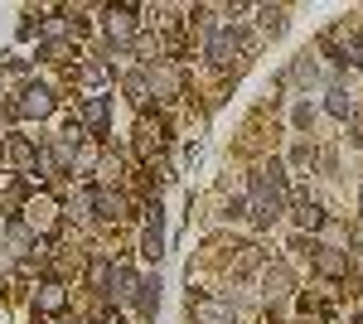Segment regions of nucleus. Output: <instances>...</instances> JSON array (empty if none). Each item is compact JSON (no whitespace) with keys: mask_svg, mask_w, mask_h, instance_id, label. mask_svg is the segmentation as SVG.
<instances>
[{"mask_svg":"<svg viewBox=\"0 0 363 324\" xmlns=\"http://www.w3.org/2000/svg\"><path fill=\"white\" fill-rule=\"evenodd\" d=\"M63 305H68L63 285H44V290H39V310H44V314H63Z\"/></svg>","mask_w":363,"mask_h":324,"instance_id":"5","label":"nucleus"},{"mask_svg":"<svg viewBox=\"0 0 363 324\" xmlns=\"http://www.w3.org/2000/svg\"><path fill=\"white\" fill-rule=\"evenodd\" d=\"M262 20H267V30H271V34H281V30H286V15H281V10H262Z\"/></svg>","mask_w":363,"mask_h":324,"instance_id":"15","label":"nucleus"},{"mask_svg":"<svg viewBox=\"0 0 363 324\" xmlns=\"http://www.w3.org/2000/svg\"><path fill=\"white\" fill-rule=\"evenodd\" d=\"M83 117H87V126H92L97 136H107V102H87Z\"/></svg>","mask_w":363,"mask_h":324,"instance_id":"8","label":"nucleus"},{"mask_svg":"<svg viewBox=\"0 0 363 324\" xmlns=\"http://www.w3.org/2000/svg\"><path fill=\"white\" fill-rule=\"evenodd\" d=\"M324 107H329V117H349V97H344V92H329Z\"/></svg>","mask_w":363,"mask_h":324,"instance_id":"14","label":"nucleus"},{"mask_svg":"<svg viewBox=\"0 0 363 324\" xmlns=\"http://www.w3.org/2000/svg\"><path fill=\"white\" fill-rule=\"evenodd\" d=\"M141 252H145L150 261H160V252H165V218H160V203L150 208V223H145V237H141Z\"/></svg>","mask_w":363,"mask_h":324,"instance_id":"1","label":"nucleus"},{"mask_svg":"<svg viewBox=\"0 0 363 324\" xmlns=\"http://www.w3.org/2000/svg\"><path fill=\"white\" fill-rule=\"evenodd\" d=\"M295 218H300V227H320V223H324V213H320L315 203H300V208H295Z\"/></svg>","mask_w":363,"mask_h":324,"instance_id":"11","label":"nucleus"},{"mask_svg":"<svg viewBox=\"0 0 363 324\" xmlns=\"http://www.w3.org/2000/svg\"><path fill=\"white\" fill-rule=\"evenodd\" d=\"M155 310H160V281H145V285H141V314L150 319Z\"/></svg>","mask_w":363,"mask_h":324,"instance_id":"9","label":"nucleus"},{"mask_svg":"<svg viewBox=\"0 0 363 324\" xmlns=\"http://www.w3.org/2000/svg\"><path fill=\"white\" fill-rule=\"evenodd\" d=\"M199 324H228V314L218 305H199Z\"/></svg>","mask_w":363,"mask_h":324,"instance_id":"12","label":"nucleus"},{"mask_svg":"<svg viewBox=\"0 0 363 324\" xmlns=\"http://www.w3.org/2000/svg\"><path fill=\"white\" fill-rule=\"evenodd\" d=\"M87 83H107V68L102 63H87Z\"/></svg>","mask_w":363,"mask_h":324,"instance_id":"16","label":"nucleus"},{"mask_svg":"<svg viewBox=\"0 0 363 324\" xmlns=\"http://www.w3.org/2000/svg\"><path fill=\"white\" fill-rule=\"evenodd\" d=\"M15 112H20V117H49V112H54V92H49V88H30Z\"/></svg>","mask_w":363,"mask_h":324,"instance_id":"2","label":"nucleus"},{"mask_svg":"<svg viewBox=\"0 0 363 324\" xmlns=\"http://www.w3.org/2000/svg\"><path fill=\"white\" fill-rule=\"evenodd\" d=\"M30 227H34V232H49V227H54V203H49V199H34V203H30Z\"/></svg>","mask_w":363,"mask_h":324,"instance_id":"3","label":"nucleus"},{"mask_svg":"<svg viewBox=\"0 0 363 324\" xmlns=\"http://www.w3.org/2000/svg\"><path fill=\"white\" fill-rule=\"evenodd\" d=\"M233 49H238V39H233V34H214V39H209V59H214V63H228V54H233Z\"/></svg>","mask_w":363,"mask_h":324,"instance_id":"7","label":"nucleus"},{"mask_svg":"<svg viewBox=\"0 0 363 324\" xmlns=\"http://www.w3.org/2000/svg\"><path fill=\"white\" fill-rule=\"evenodd\" d=\"M44 54H49V63H68V59H73L68 44H44Z\"/></svg>","mask_w":363,"mask_h":324,"instance_id":"13","label":"nucleus"},{"mask_svg":"<svg viewBox=\"0 0 363 324\" xmlns=\"http://www.w3.org/2000/svg\"><path fill=\"white\" fill-rule=\"evenodd\" d=\"M92 203L102 208V218H121V208H126V203H121V194H112V189H97V194H92Z\"/></svg>","mask_w":363,"mask_h":324,"instance_id":"6","label":"nucleus"},{"mask_svg":"<svg viewBox=\"0 0 363 324\" xmlns=\"http://www.w3.org/2000/svg\"><path fill=\"white\" fill-rule=\"evenodd\" d=\"M315 261H320V271H324V276H344V271H349V256H339L334 247H320V256H315Z\"/></svg>","mask_w":363,"mask_h":324,"instance_id":"4","label":"nucleus"},{"mask_svg":"<svg viewBox=\"0 0 363 324\" xmlns=\"http://www.w3.org/2000/svg\"><path fill=\"white\" fill-rule=\"evenodd\" d=\"M107 30H112V39H131V10H112Z\"/></svg>","mask_w":363,"mask_h":324,"instance_id":"10","label":"nucleus"}]
</instances>
